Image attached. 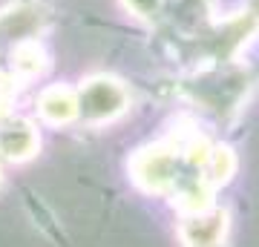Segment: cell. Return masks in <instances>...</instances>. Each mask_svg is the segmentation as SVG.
<instances>
[{"mask_svg": "<svg viewBox=\"0 0 259 247\" xmlns=\"http://www.w3.org/2000/svg\"><path fill=\"white\" fill-rule=\"evenodd\" d=\"M222 230H225V216H222V213L204 216V213L199 210V216L190 219V224L185 227V238L193 247H210V244L219 241Z\"/></svg>", "mask_w": 259, "mask_h": 247, "instance_id": "2", "label": "cell"}, {"mask_svg": "<svg viewBox=\"0 0 259 247\" xmlns=\"http://www.w3.org/2000/svg\"><path fill=\"white\" fill-rule=\"evenodd\" d=\"M35 144V138L26 127H15V132H3V146H6V156H29V150Z\"/></svg>", "mask_w": 259, "mask_h": 247, "instance_id": "4", "label": "cell"}, {"mask_svg": "<svg viewBox=\"0 0 259 247\" xmlns=\"http://www.w3.org/2000/svg\"><path fill=\"white\" fill-rule=\"evenodd\" d=\"M75 98L69 95L66 89H52L44 95V101H40V110H44V115L52 121H69L75 115Z\"/></svg>", "mask_w": 259, "mask_h": 247, "instance_id": "3", "label": "cell"}, {"mask_svg": "<svg viewBox=\"0 0 259 247\" xmlns=\"http://www.w3.org/2000/svg\"><path fill=\"white\" fill-rule=\"evenodd\" d=\"M253 18H256V20H259V3H256V12H253Z\"/></svg>", "mask_w": 259, "mask_h": 247, "instance_id": "6", "label": "cell"}, {"mask_svg": "<svg viewBox=\"0 0 259 247\" xmlns=\"http://www.w3.org/2000/svg\"><path fill=\"white\" fill-rule=\"evenodd\" d=\"M124 101H127L124 89L115 81H104V78L90 81L87 89L81 92V110L90 118H110V115L124 110Z\"/></svg>", "mask_w": 259, "mask_h": 247, "instance_id": "1", "label": "cell"}, {"mask_svg": "<svg viewBox=\"0 0 259 247\" xmlns=\"http://www.w3.org/2000/svg\"><path fill=\"white\" fill-rule=\"evenodd\" d=\"M161 3H164V0H127V6H130V9L136 12V15H144V18L156 15Z\"/></svg>", "mask_w": 259, "mask_h": 247, "instance_id": "5", "label": "cell"}]
</instances>
